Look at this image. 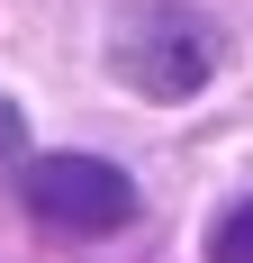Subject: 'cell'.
Masks as SVG:
<instances>
[{"label": "cell", "instance_id": "1", "mask_svg": "<svg viewBox=\"0 0 253 263\" xmlns=\"http://www.w3.org/2000/svg\"><path fill=\"white\" fill-rule=\"evenodd\" d=\"M109 73L145 100H190L208 73H217V27L181 0H154V9H126L109 27Z\"/></svg>", "mask_w": 253, "mask_h": 263}, {"label": "cell", "instance_id": "2", "mask_svg": "<svg viewBox=\"0 0 253 263\" xmlns=\"http://www.w3.org/2000/svg\"><path fill=\"white\" fill-rule=\"evenodd\" d=\"M18 191H27V218L54 236H118L136 218V182L109 155H36L18 173Z\"/></svg>", "mask_w": 253, "mask_h": 263}, {"label": "cell", "instance_id": "3", "mask_svg": "<svg viewBox=\"0 0 253 263\" xmlns=\"http://www.w3.org/2000/svg\"><path fill=\"white\" fill-rule=\"evenodd\" d=\"M208 263H253V200H235L217 218V236H208Z\"/></svg>", "mask_w": 253, "mask_h": 263}, {"label": "cell", "instance_id": "4", "mask_svg": "<svg viewBox=\"0 0 253 263\" xmlns=\"http://www.w3.org/2000/svg\"><path fill=\"white\" fill-rule=\"evenodd\" d=\"M27 155V118L9 109V91H0V163H18Z\"/></svg>", "mask_w": 253, "mask_h": 263}]
</instances>
